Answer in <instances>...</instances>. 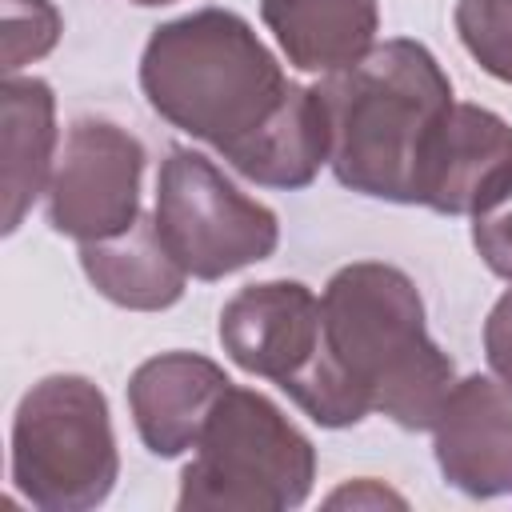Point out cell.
<instances>
[{"instance_id":"cell-1","label":"cell","mask_w":512,"mask_h":512,"mask_svg":"<svg viewBox=\"0 0 512 512\" xmlns=\"http://www.w3.org/2000/svg\"><path fill=\"white\" fill-rule=\"evenodd\" d=\"M456 384L452 360L424 328L416 284L380 260L340 268L320 296V348L284 392L324 428L384 412L400 428H432Z\"/></svg>"},{"instance_id":"cell-2","label":"cell","mask_w":512,"mask_h":512,"mask_svg":"<svg viewBox=\"0 0 512 512\" xmlns=\"http://www.w3.org/2000/svg\"><path fill=\"white\" fill-rule=\"evenodd\" d=\"M328 112V164L352 192L412 204L432 128L452 108V84L416 40L372 44L356 64L316 84Z\"/></svg>"},{"instance_id":"cell-3","label":"cell","mask_w":512,"mask_h":512,"mask_svg":"<svg viewBox=\"0 0 512 512\" xmlns=\"http://www.w3.org/2000/svg\"><path fill=\"white\" fill-rule=\"evenodd\" d=\"M148 104L224 160L248 144L288 100L292 80L260 36L224 8H200L152 32L140 60Z\"/></svg>"},{"instance_id":"cell-4","label":"cell","mask_w":512,"mask_h":512,"mask_svg":"<svg viewBox=\"0 0 512 512\" xmlns=\"http://www.w3.org/2000/svg\"><path fill=\"white\" fill-rule=\"evenodd\" d=\"M312 472L308 436L268 396L228 384L196 440V460L180 476V508H296L312 488Z\"/></svg>"},{"instance_id":"cell-5","label":"cell","mask_w":512,"mask_h":512,"mask_svg":"<svg viewBox=\"0 0 512 512\" xmlns=\"http://www.w3.org/2000/svg\"><path fill=\"white\" fill-rule=\"evenodd\" d=\"M116 436L104 392L84 376L32 384L12 424V480L44 512H80L116 484Z\"/></svg>"},{"instance_id":"cell-6","label":"cell","mask_w":512,"mask_h":512,"mask_svg":"<svg viewBox=\"0 0 512 512\" xmlns=\"http://www.w3.org/2000/svg\"><path fill=\"white\" fill-rule=\"evenodd\" d=\"M156 228L168 252L196 280H220L272 256L276 212L244 196L208 156L172 148L156 180Z\"/></svg>"},{"instance_id":"cell-7","label":"cell","mask_w":512,"mask_h":512,"mask_svg":"<svg viewBox=\"0 0 512 512\" xmlns=\"http://www.w3.org/2000/svg\"><path fill=\"white\" fill-rule=\"evenodd\" d=\"M144 148L112 120H76L48 180V220L56 232L92 244L124 232L140 216Z\"/></svg>"},{"instance_id":"cell-8","label":"cell","mask_w":512,"mask_h":512,"mask_svg":"<svg viewBox=\"0 0 512 512\" xmlns=\"http://www.w3.org/2000/svg\"><path fill=\"white\" fill-rule=\"evenodd\" d=\"M220 344L244 372L284 388L320 348V300L300 280L248 284L220 312Z\"/></svg>"},{"instance_id":"cell-9","label":"cell","mask_w":512,"mask_h":512,"mask_svg":"<svg viewBox=\"0 0 512 512\" xmlns=\"http://www.w3.org/2000/svg\"><path fill=\"white\" fill-rule=\"evenodd\" d=\"M436 460L448 484L468 496H500L512 488V388L488 376L452 384L436 420Z\"/></svg>"},{"instance_id":"cell-10","label":"cell","mask_w":512,"mask_h":512,"mask_svg":"<svg viewBox=\"0 0 512 512\" xmlns=\"http://www.w3.org/2000/svg\"><path fill=\"white\" fill-rule=\"evenodd\" d=\"M228 384L232 380L224 368L196 352H164L144 360L128 380V408L148 452L180 456L184 448H196Z\"/></svg>"},{"instance_id":"cell-11","label":"cell","mask_w":512,"mask_h":512,"mask_svg":"<svg viewBox=\"0 0 512 512\" xmlns=\"http://www.w3.org/2000/svg\"><path fill=\"white\" fill-rule=\"evenodd\" d=\"M512 160V128L476 104H456L440 116L428 136L420 172H416V200L432 212L460 216L472 212L480 188Z\"/></svg>"},{"instance_id":"cell-12","label":"cell","mask_w":512,"mask_h":512,"mask_svg":"<svg viewBox=\"0 0 512 512\" xmlns=\"http://www.w3.org/2000/svg\"><path fill=\"white\" fill-rule=\"evenodd\" d=\"M80 264L100 296L136 312H156L176 304L188 280L184 264L168 252L156 216H136L124 232L80 244Z\"/></svg>"},{"instance_id":"cell-13","label":"cell","mask_w":512,"mask_h":512,"mask_svg":"<svg viewBox=\"0 0 512 512\" xmlns=\"http://www.w3.org/2000/svg\"><path fill=\"white\" fill-rule=\"evenodd\" d=\"M264 24L304 72L356 64L376 36V0H260Z\"/></svg>"},{"instance_id":"cell-14","label":"cell","mask_w":512,"mask_h":512,"mask_svg":"<svg viewBox=\"0 0 512 512\" xmlns=\"http://www.w3.org/2000/svg\"><path fill=\"white\" fill-rule=\"evenodd\" d=\"M328 160V112L316 88L292 84L280 112L240 144L228 164L268 188H304Z\"/></svg>"},{"instance_id":"cell-15","label":"cell","mask_w":512,"mask_h":512,"mask_svg":"<svg viewBox=\"0 0 512 512\" xmlns=\"http://www.w3.org/2000/svg\"><path fill=\"white\" fill-rule=\"evenodd\" d=\"M4 108V232H16L28 204L40 196L52 172L56 148V100L44 80L8 76L0 92Z\"/></svg>"},{"instance_id":"cell-16","label":"cell","mask_w":512,"mask_h":512,"mask_svg":"<svg viewBox=\"0 0 512 512\" xmlns=\"http://www.w3.org/2000/svg\"><path fill=\"white\" fill-rule=\"evenodd\" d=\"M456 32L488 76L512 84V0H460Z\"/></svg>"},{"instance_id":"cell-17","label":"cell","mask_w":512,"mask_h":512,"mask_svg":"<svg viewBox=\"0 0 512 512\" xmlns=\"http://www.w3.org/2000/svg\"><path fill=\"white\" fill-rule=\"evenodd\" d=\"M472 244L480 260L512 284V160L492 172L472 204Z\"/></svg>"},{"instance_id":"cell-18","label":"cell","mask_w":512,"mask_h":512,"mask_svg":"<svg viewBox=\"0 0 512 512\" xmlns=\"http://www.w3.org/2000/svg\"><path fill=\"white\" fill-rule=\"evenodd\" d=\"M60 36V16L48 0H4V72L16 76L28 60L44 56Z\"/></svg>"},{"instance_id":"cell-19","label":"cell","mask_w":512,"mask_h":512,"mask_svg":"<svg viewBox=\"0 0 512 512\" xmlns=\"http://www.w3.org/2000/svg\"><path fill=\"white\" fill-rule=\"evenodd\" d=\"M484 352H488L492 372L512 388V288L492 304L484 320Z\"/></svg>"},{"instance_id":"cell-20","label":"cell","mask_w":512,"mask_h":512,"mask_svg":"<svg viewBox=\"0 0 512 512\" xmlns=\"http://www.w3.org/2000/svg\"><path fill=\"white\" fill-rule=\"evenodd\" d=\"M328 504H404V500H400L396 492H388V488L372 484V480H360V484H352V488L332 492V496H328Z\"/></svg>"},{"instance_id":"cell-21","label":"cell","mask_w":512,"mask_h":512,"mask_svg":"<svg viewBox=\"0 0 512 512\" xmlns=\"http://www.w3.org/2000/svg\"><path fill=\"white\" fill-rule=\"evenodd\" d=\"M136 4H168V0H136Z\"/></svg>"}]
</instances>
